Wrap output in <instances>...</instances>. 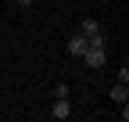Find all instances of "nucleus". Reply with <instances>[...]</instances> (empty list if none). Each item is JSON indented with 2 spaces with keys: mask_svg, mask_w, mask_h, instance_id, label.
<instances>
[{
  "mask_svg": "<svg viewBox=\"0 0 129 122\" xmlns=\"http://www.w3.org/2000/svg\"><path fill=\"white\" fill-rule=\"evenodd\" d=\"M50 115H54V118H68V115H72V104H68V97H54V108H50Z\"/></svg>",
  "mask_w": 129,
  "mask_h": 122,
  "instance_id": "7ed1b4c3",
  "label": "nucleus"
},
{
  "mask_svg": "<svg viewBox=\"0 0 129 122\" xmlns=\"http://www.w3.org/2000/svg\"><path fill=\"white\" fill-rule=\"evenodd\" d=\"M83 61H86L90 68H104L108 54H104V47H93V43H86V50H83Z\"/></svg>",
  "mask_w": 129,
  "mask_h": 122,
  "instance_id": "f03ea898",
  "label": "nucleus"
},
{
  "mask_svg": "<svg viewBox=\"0 0 129 122\" xmlns=\"http://www.w3.org/2000/svg\"><path fill=\"white\" fill-rule=\"evenodd\" d=\"M111 101H118V104L129 101V86L125 83H115V86H111Z\"/></svg>",
  "mask_w": 129,
  "mask_h": 122,
  "instance_id": "39448f33",
  "label": "nucleus"
},
{
  "mask_svg": "<svg viewBox=\"0 0 129 122\" xmlns=\"http://www.w3.org/2000/svg\"><path fill=\"white\" fill-rule=\"evenodd\" d=\"M79 33L86 36V43H93V47H108V36L101 33V25H97L93 18H86L83 25H79Z\"/></svg>",
  "mask_w": 129,
  "mask_h": 122,
  "instance_id": "f257e3e1",
  "label": "nucleus"
},
{
  "mask_svg": "<svg viewBox=\"0 0 129 122\" xmlns=\"http://www.w3.org/2000/svg\"><path fill=\"white\" fill-rule=\"evenodd\" d=\"M83 50H86V36L75 33V36L68 40V54H72V57H83Z\"/></svg>",
  "mask_w": 129,
  "mask_h": 122,
  "instance_id": "20e7f679",
  "label": "nucleus"
},
{
  "mask_svg": "<svg viewBox=\"0 0 129 122\" xmlns=\"http://www.w3.org/2000/svg\"><path fill=\"white\" fill-rule=\"evenodd\" d=\"M18 4H22V7H29V4H32V0H18Z\"/></svg>",
  "mask_w": 129,
  "mask_h": 122,
  "instance_id": "423d86ee",
  "label": "nucleus"
}]
</instances>
